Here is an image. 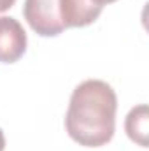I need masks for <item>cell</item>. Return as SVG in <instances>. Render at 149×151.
I'll return each mask as SVG.
<instances>
[{"label":"cell","mask_w":149,"mask_h":151,"mask_svg":"<svg viewBox=\"0 0 149 151\" xmlns=\"http://www.w3.org/2000/svg\"><path fill=\"white\" fill-rule=\"evenodd\" d=\"M117 97L109 83L86 79L70 95L65 128L79 146L100 148L111 142L116 130Z\"/></svg>","instance_id":"6da1fadb"},{"label":"cell","mask_w":149,"mask_h":151,"mask_svg":"<svg viewBox=\"0 0 149 151\" xmlns=\"http://www.w3.org/2000/svg\"><path fill=\"white\" fill-rule=\"evenodd\" d=\"M23 16L40 37H56L67 30L60 14V0H25Z\"/></svg>","instance_id":"7a4b0ae2"},{"label":"cell","mask_w":149,"mask_h":151,"mask_svg":"<svg viewBox=\"0 0 149 151\" xmlns=\"http://www.w3.org/2000/svg\"><path fill=\"white\" fill-rule=\"evenodd\" d=\"M27 51V32L11 16H0V63H16Z\"/></svg>","instance_id":"3957f363"},{"label":"cell","mask_w":149,"mask_h":151,"mask_svg":"<svg viewBox=\"0 0 149 151\" xmlns=\"http://www.w3.org/2000/svg\"><path fill=\"white\" fill-rule=\"evenodd\" d=\"M102 9L93 0H60V14L65 28H82L95 23Z\"/></svg>","instance_id":"277c9868"},{"label":"cell","mask_w":149,"mask_h":151,"mask_svg":"<svg viewBox=\"0 0 149 151\" xmlns=\"http://www.w3.org/2000/svg\"><path fill=\"white\" fill-rule=\"evenodd\" d=\"M125 132L132 142L140 148H148L149 135V109L146 104H139L130 109L125 119Z\"/></svg>","instance_id":"5b68a950"},{"label":"cell","mask_w":149,"mask_h":151,"mask_svg":"<svg viewBox=\"0 0 149 151\" xmlns=\"http://www.w3.org/2000/svg\"><path fill=\"white\" fill-rule=\"evenodd\" d=\"M16 4V0H0V12H5L9 11L12 5Z\"/></svg>","instance_id":"8992f818"},{"label":"cell","mask_w":149,"mask_h":151,"mask_svg":"<svg viewBox=\"0 0 149 151\" xmlns=\"http://www.w3.org/2000/svg\"><path fill=\"white\" fill-rule=\"evenodd\" d=\"M97 5H100V7H104V5H107V4H114V2H117V0H93Z\"/></svg>","instance_id":"52a82bcc"},{"label":"cell","mask_w":149,"mask_h":151,"mask_svg":"<svg viewBox=\"0 0 149 151\" xmlns=\"http://www.w3.org/2000/svg\"><path fill=\"white\" fill-rule=\"evenodd\" d=\"M5 150V135H4V132H2V128H0V151Z\"/></svg>","instance_id":"ba28073f"}]
</instances>
